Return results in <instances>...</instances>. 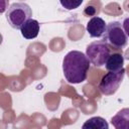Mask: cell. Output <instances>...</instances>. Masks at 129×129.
<instances>
[{"label":"cell","mask_w":129,"mask_h":129,"mask_svg":"<svg viewBox=\"0 0 129 129\" xmlns=\"http://www.w3.org/2000/svg\"><path fill=\"white\" fill-rule=\"evenodd\" d=\"M90 60L87 55L79 50L69 51L62 60V72L70 84H81L88 76Z\"/></svg>","instance_id":"obj_1"},{"label":"cell","mask_w":129,"mask_h":129,"mask_svg":"<svg viewBox=\"0 0 129 129\" xmlns=\"http://www.w3.org/2000/svg\"><path fill=\"white\" fill-rule=\"evenodd\" d=\"M31 8L23 2L12 3L6 12V19L14 29H20L26 21L31 19Z\"/></svg>","instance_id":"obj_2"},{"label":"cell","mask_w":129,"mask_h":129,"mask_svg":"<svg viewBox=\"0 0 129 129\" xmlns=\"http://www.w3.org/2000/svg\"><path fill=\"white\" fill-rule=\"evenodd\" d=\"M110 54H111V48L105 39L96 40L90 43L86 49V55L88 59L96 68H101L105 66Z\"/></svg>","instance_id":"obj_3"},{"label":"cell","mask_w":129,"mask_h":129,"mask_svg":"<svg viewBox=\"0 0 129 129\" xmlns=\"http://www.w3.org/2000/svg\"><path fill=\"white\" fill-rule=\"evenodd\" d=\"M104 36L108 44L117 49H121L127 44L128 36L126 35L122 24L119 21H112L107 24V29Z\"/></svg>","instance_id":"obj_4"},{"label":"cell","mask_w":129,"mask_h":129,"mask_svg":"<svg viewBox=\"0 0 129 129\" xmlns=\"http://www.w3.org/2000/svg\"><path fill=\"white\" fill-rule=\"evenodd\" d=\"M125 76V69L119 72H109L103 76L99 84V90L103 95L110 96L116 93Z\"/></svg>","instance_id":"obj_5"},{"label":"cell","mask_w":129,"mask_h":129,"mask_svg":"<svg viewBox=\"0 0 129 129\" xmlns=\"http://www.w3.org/2000/svg\"><path fill=\"white\" fill-rule=\"evenodd\" d=\"M86 29L91 37H102L105 35L107 24L104 19H102L99 16L92 17L89 22L87 23Z\"/></svg>","instance_id":"obj_6"},{"label":"cell","mask_w":129,"mask_h":129,"mask_svg":"<svg viewBox=\"0 0 129 129\" xmlns=\"http://www.w3.org/2000/svg\"><path fill=\"white\" fill-rule=\"evenodd\" d=\"M39 28H40L39 22L36 19L31 18L23 24V26L20 28V32L24 38L33 39V38L37 37L38 32H39Z\"/></svg>","instance_id":"obj_7"},{"label":"cell","mask_w":129,"mask_h":129,"mask_svg":"<svg viewBox=\"0 0 129 129\" xmlns=\"http://www.w3.org/2000/svg\"><path fill=\"white\" fill-rule=\"evenodd\" d=\"M115 129H129V108L121 109L111 119Z\"/></svg>","instance_id":"obj_8"},{"label":"cell","mask_w":129,"mask_h":129,"mask_svg":"<svg viewBox=\"0 0 129 129\" xmlns=\"http://www.w3.org/2000/svg\"><path fill=\"white\" fill-rule=\"evenodd\" d=\"M124 57L122 55V53L119 52H114L111 53L110 56L108 57L107 61H106V69L108 72H119L122 69H124Z\"/></svg>","instance_id":"obj_9"},{"label":"cell","mask_w":129,"mask_h":129,"mask_svg":"<svg viewBox=\"0 0 129 129\" xmlns=\"http://www.w3.org/2000/svg\"><path fill=\"white\" fill-rule=\"evenodd\" d=\"M82 129H109L108 122L100 116L88 119L82 126Z\"/></svg>","instance_id":"obj_10"},{"label":"cell","mask_w":129,"mask_h":129,"mask_svg":"<svg viewBox=\"0 0 129 129\" xmlns=\"http://www.w3.org/2000/svg\"><path fill=\"white\" fill-rule=\"evenodd\" d=\"M60 5L66 8L67 10H73V9H76L78 8L82 3L83 1L82 0H78V1H72V0H64V1H59Z\"/></svg>","instance_id":"obj_11"},{"label":"cell","mask_w":129,"mask_h":129,"mask_svg":"<svg viewBox=\"0 0 129 129\" xmlns=\"http://www.w3.org/2000/svg\"><path fill=\"white\" fill-rule=\"evenodd\" d=\"M122 27H123V29H124L126 35L129 36V16L126 17V18L123 20V22H122Z\"/></svg>","instance_id":"obj_12"},{"label":"cell","mask_w":129,"mask_h":129,"mask_svg":"<svg viewBox=\"0 0 129 129\" xmlns=\"http://www.w3.org/2000/svg\"><path fill=\"white\" fill-rule=\"evenodd\" d=\"M95 12H96V8H94L92 6H87L85 9V13L88 15H94Z\"/></svg>","instance_id":"obj_13"}]
</instances>
